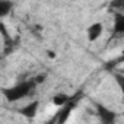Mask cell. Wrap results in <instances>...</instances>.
<instances>
[{
	"mask_svg": "<svg viewBox=\"0 0 124 124\" xmlns=\"http://www.w3.org/2000/svg\"><path fill=\"white\" fill-rule=\"evenodd\" d=\"M47 54H48L50 58H55V53L54 51H47Z\"/></svg>",
	"mask_w": 124,
	"mask_h": 124,
	"instance_id": "obj_9",
	"label": "cell"
},
{
	"mask_svg": "<svg viewBox=\"0 0 124 124\" xmlns=\"http://www.w3.org/2000/svg\"><path fill=\"white\" fill-rule=\"evenodd\" d=\"M102 34H104V25H102L101 22H93V23H91V25L88 26V29H86V37H88L89 42L98 41V39L102 37Z\"/></svg>",
	"mask_w": 124,
	"mask_h": 124,
	"instance_id": "obj_4",
	"label": "cell"
},
{
	"mask_svg": "<svg viewBox=\"0 0 124 124\" xmlns=\"http://www.w3.org/2000/svg\"><path fill=\"white\" fill-rule=\"evenodd\" d=\"M38 109H39V101L35 99V101H31L26 105L18 108V112L22 117H25L26 120H34L37 117V114H38Z\"/></svg>",
	"mask_w": 124,
	"mask_h": 124,
	"instance_id": "obj_2",
	"label": "cell"
},
{
	"mask_svg": "<svg viewBox=\"0 0 124 124\" xmlns=\"http://www.w3.org/2000/svg\"><path fill=\"white\" fill-rule=\"evenodd\" d=\"M70 96L66 95V93H54V96L51 98V104L57 108H61V107H64L67 102H70Z\"/></svg>",
	"mask_w": 124,
	"mask_h": 124,
	"instance_id": "obj_5",
	"label": "cell"
},
{
	"mask_svg": "<svg viewBox=\"0 0 124 124\" xmlns=\"http://www.w3.org/2000/svg\"><path fill=\"white\" fill-rule=\"evenodd\" d=\"M114 32L115 34H123L124 32V16L121 13H117L114 18Z\"/></svg>",
	"mask_w": 124,
	"mask_h": 124,
	"instance_id": "obj_6",
	"label": "cell"
},
{
	"mask_svg": "<svg viewBox=\"0 0 124 124\" xmlns=\"http://www.w3.org/2000/svg\"><path fill=\"white\" fill-rule=\"evenodd\" d=\"M35 86L37 85L32 80H25V82L15 83L13 86L5 88L2 91V93H3V96L8 102H18V101H22V99L28 98L31 95V92H34Z\"/></svg>",
	"mask_w": 124,
	"mask_h": 124,
	"instance_id": "obj_1",
	"label": "cell"
},
{
	"mask_svg": "<svg viewBox=\"0 0 124 124\" xmlns=\"http://www.w3.org/2000/svg\"><path fill=\"white\" fill-rule=\"evenodd\" d=\"M96 111H98V117L101 124H114L117 120V114L115 111L104 107V105H96Z\"/></svg>",
	"mask_w": 124,
	"mask_h": 124,
	"instance_id": "obj_3",
	"label": "cell"
},
{
	"mask_svg": "<svg viewBox=\"0 0 124 124\" xmlns=\"http://www.w3.org/2000/svg\"><path fill=\"white\" fill-rule=\"evenodd\" d=\"M12 6H13V5H12L10 2H0V18L6 16V15L10 12Z\"/></svg>",
	"mask_w": 124,
	"mask_h": 124,
	"instance_id": "obj_7",
	"label": "cell"
},
{
	"mask_svg": "<svg viewBox=\"0 0 124 124\" xmlns=\"http://www.w3.org/2000/svg\"><path fill=\"white\" fill-rule=\"evenodd\" d=\"M45 79H47V75H38V76H35V78L32 79V82H34L35 85H41V83L45 82Z\"/></svg>",
	"mask_w": 124,
	"mask_h": 124,
	"instance_id": "obj_8",
	"label": "cell"
}]
</instances>
